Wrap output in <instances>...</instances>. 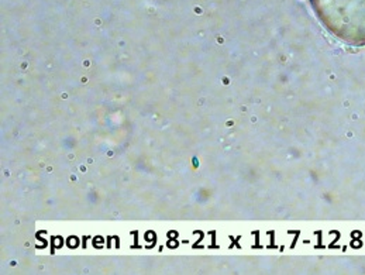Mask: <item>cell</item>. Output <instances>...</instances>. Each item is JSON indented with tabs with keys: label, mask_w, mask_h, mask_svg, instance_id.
<instances>
[{
	"label": "cell",
	"mask_w": 365,
	"mask_h": 275,
	"mask_svg": "<svg viewBox=\"0 0 365 275\" xmlns=\"http://www.w3.org/2000/svg\"><path fill=\"white\" fill-rule=\"evenodd\" d=\"M324 29L349 47H365V0H310Z\"/></svg>",
	"instance_id": "obj_1"
}]
</instances>
